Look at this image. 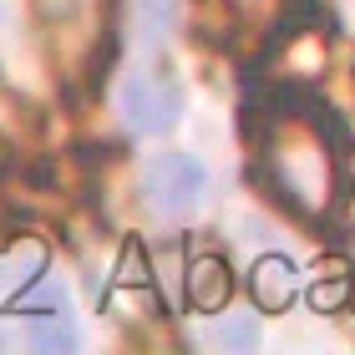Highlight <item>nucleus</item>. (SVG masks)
<instances>
[{
  "label": "nucleus",
  "mask_w": 355,
  "mask_h": 355,
  "mask_svg": "<svg viewBox=\"0 0 355 355\" xmlns=\"http://www.w3.org/2000/svg\"><path fill=\"white\" fill-rule=\"evenodd\" d=\"M173 15H178V0H137V26L153 46L173 31Z\"/></svg>",
  "instance_id": "nucleus-6"
},
{
  "label": "nucleus",
  "mask_w": 355,
  "mask_h": 355,
  "mask_svg": "<svg viewBox=\"0 0 355 355\" xmlns=\"http://www.w3.org/2000/svg\"><path fill=\"white\" fill-rule=\"evenodd\" d=\"M117 274H122V284H127V289H137V284L148 289V284H153V274H148V254H142L137 239L122 249V269H117Z\"/></svg>",
  "instance_id": "nucleus-9"
},
{
  "label": "nucleus",
  "mask_w": 355,
  "mask_h": 355,
  "mask_svg": "<svg viewBox=\"0 0 355 355\" xmlns=\"http://www.w3.org/2000/svg\"><path fill=\"white\" fill-rule=\"evenodd\" d=\"M41 264H46V249L36 244V239H26V244H15L6 254V279H36Z\"/></svg>",
  "instance_id": "nucleus-7"
},
{
  "label": "nucleus",
  "mask_w": 355,
  "mask_h": 355,
  "mask_svg": "<svg viewBox=\"0 0 355 355\" xmlns=\"http://www.w3.org/2000/svg\"><path fill=\"white\" fill-rule=\"evenodd\" d=\"M0 345H6V335H0Z\"/></svg>",
  "instance_id": "nucleus-12"
},
{
  "label": "nucleus",
  "mask_w": 355,
  "mask_h": 355,
  "mask_svg": "<svg viewBox=\"0 0 355 355\" xmlns=\"http://www.w3.org/2000/svg\"><path fill=\"white\" fill-rule=\"evenodd\" d=\"M117 142H87V148H76V157H82L87 168H107V163H117Z\"/></svg>",
  "instance_id": "nucleus-11"
},
{
  "label": "nucleus",
  "mask_w": 355,
  "mask_h": 355,
  "mask_svg": "<svg viewBox=\"0 0 355 355\" xmlns=\"http://www.w3.org/2000/svg\"><path fill=\"white\" fill-rule=\"evenodd\" d=\"M234 295V269L223 254H203V259H193L188 269V304H198V310H223Z\"/></svg>",
  "instance_id": "nucleus-3"
},
{
  "label": "nucleus",
  "mask_w": 355,
  "mask_h": 355,
  "mask_svg": "<svg viewBox=\"0 0 355 355\" xmlns=\"http://www.w3.org/2000/svg\"><path fill=\"white\" fill-rule=\"evenodd\" d=\"M254 335H259V330H254V320H249V315L214 325V340H218V345H229V350H249V345H254Z\"/></svg>",
  "instance_id": "nucleus-10"
},
{
  "label": "nucleus",
  "mask_w": 355,
  "mask_h": 355,
  "mask_svg": "<svg viewBox=\"0 0 355 355\" xmlns=\"http://www.w3.org/2000/svg\"><path fill=\"white\" fill-rule=\"evenodd\" d=\"M178 112H183V87L163 71H137L132 82L122 87V117H127L132 132L157 137L178 122Z\"/></svg>",
  "instance_id": "nucleus-2"
},
{
  "label": "nucleus",
  "mask_w": 355,
  "mask_h": 355,
  "mask_svg": "<svg viewBox=\"0 0 355 355\" xmlns=\"http://www.w3.org/2000/svg\"><path fill=\"white\" fill-rule=\"evenodd\" d=\"M254 300H259V310H284L289 300L300 295V274H295V264L284 259V254H264L259 264H254Z\"/></svg>",
  "instance_id": "nucleus-4"
},
{
  "label": "nucleus",
  "mask_w": 355,
  "mask_h": 355,
  "mask_svg": "<svg viewBox=\"0 0 355 355\" xmlns=\"http://www.w3.org/2000/svg\"><path fill=\"white\" fill-rule=\"evenodd\" d=\"M203 188H208V173L198 157L188 153H163L153 157L148 173H142V193H148V208L163 218H183L203 203Z\"/></svg>",
  "instance_id": "nucleus-1"
},
{
  "label": "nucleus",
  "mask_w": 355,
  "mask_h": 355,
  "mask_svg": "<svg viewBox=\"0 0 355 355\" xmlns=\"http://www.w3.org/2000/svg\"><path fill=\"white\" fill-rule=\"evenodd\" d=\"M31 345L36 350H46V355H61V350H76V325L71 320H36L31 325Z\"/></svg>",
  "instance_id": "nucleus-5"
},
{
  "label": "nucleus",
  "mask_w": 355,
  "mask_h": 355,
  "mask_svg": "<svg viewBox=\"0 0 355 355\" xmlns=\"http://www.w3.org/2000/svg\"><path fill=\"white\" fill-rule=\"evenodd\" d=\"M335 279H325V284H315V304L320 310H340V304H350V295H355V279H350V269L340 274V269H330Z\"/></svg>",
  "instance_id": "nucleus-8"
}]
</instances>
